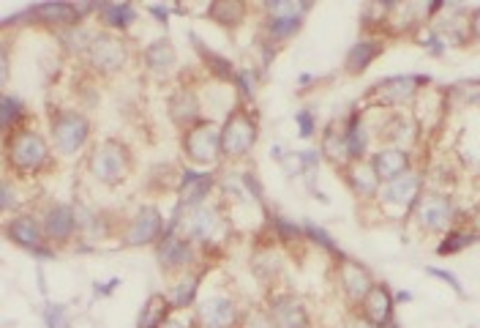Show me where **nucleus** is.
I'll return each mask as SVG.
<instances>
[{
    "label": "nucleus",
    "mask_w": 480,
    "mask_h": 328,
    "mask_svg": "<svg viewBox=\"0 0 480 328\" xmlns=\"http://www.w3.org/2000/svg\"><path fill=\"white\" fill-rule=\"evenodd\" d=\"M38 213H41V224H44L46 241L55 249L77 246V241H79V216H77V205L74 202L49 200Z\"/></svg>",
    "instance_id": "17"
},
{
    "label": "nucleus",
    "mask_w": 480,
    "mask_h": 328,
    "mask_svg": "<svg viewBox=\"0 0 480 328\" xmlns=\"http://www.w3.org/2000/svg\"><path fill=\"white\" fill-rule=\"evenodd\" d=\"M410 298H413V295H410L407 290H402V292H396V303H407Z\"/></svg>",
    "instance_id": "48"
},
{
    "label": "nucleus",
    "mask_w": 480,
    "mask_h": 328,
    "mask_svg": "<svg viewBox=\"0 0 480 328\" xmlns=\"http://www.w3.org/2000/svg\"><path fill=\"white\" fill-rule=\"evenodd\" d=\"M383 328H402V325H399V320H396V317H391Z\"/></svg>",
    "instance_id": "49"
},
{
    "label": "nucleus",
    "mask_w": 480,
    "mask_h": 328,
    "mask_svg": "<svg viewBox=\"0 0 480 328\" xmlns=\"http://www.w3.org/2000/svg\"><path fill=\"white\" fill-rule=\"evenodd\" d=\"M358 312H361L363 317H369L372 323L385 325L391 317H396V292L391 290L388 282H377V284L369 290V295L361 301Z\"/></svg>",
    "instance_id": "28"
},
{
    "label": "nucleus",
    "mask_w": 480,
    "mask_h": 328,
    "mask_svg": "<svg viewBox=\"0 0 480 328\" xmlns=\"http://www.w3.org/2000/svg\"><path fill=\"white\" fill-rule=\"evenodd\" d=\"M333 276H336V287L344 295V301L350 303V309H358L361 301L369 295V290L377 284L374 271L350 254H342L339 260H333Z\"/></svg>",
    "instance_id": "19"
},
{
    "label": "nucleus",
    "mask_w": 480,
    "mask_h": 328,
    "mask_svg": "<svg viewBox=\"0 0 480 328\" xmlns=\"http://www.w3.org/2000/svg\"><path fill=\"white\" fill-rule=\"evenodd\" d=\"M320 156L322 161H328L336 169H347L350 167V156L344 148V134H342V123H328L322 128V139H320Z\"/></svg>",
    "instance_id": "31"
},
{
    "label": "nucleus",
    "mask_w": 480,
    "mask_h": 328,
    "mask_svg": "<svg viewBox=\"0 0 480 328\" xmlns=\"http://www.w3.org/2000/svg\"><path fill=\"white\" fill-rule=\"evenodd\" d=\"M260 8H262V16H260L257 38L281 49L284 44H290L303 30L306 16L314 8V3H306V0H265Z\"/></svg>",
    "instance_id": "5"
},
{
    "label": "nucleus",
    "mask_w": 480,
    "mask_h": 328,
    "mask_svg": "<svg viewBox=\"0 0 480 328\" xmlns=\"http://www.w3.org/2000/svg\"><path fill=\"white\" fill-rule=\"evenodd\" d=\"M139 63H142V68H145L153 79H161V82H164V79H172L175 71H178V63H180L175 41H172L169 36L153 38V41L139 52Z\"/></svg>",
    "instance_id": "22"
},
{
    "label": "nucleus",
    "mask_w": 480,
    "mask_h": 328,
    "mask_svg": "<svg viewBox=\"0 0 480 328\" xmlns=\"http://www.w3.org/2000/svg\"><path fill=\"white\" fill-rule=\"evenodd\" d=\"M426 273L429 276H434V279H440V282H445L454 292H459V295H465V284L459 282V276H454L451 271H445V268H437V265H426Z\"/></svg>",
    "instance_id": "43"
},
{
    "label": "nucleus",
    "mask_w": 480,
    "mask_h": 328,
    "mask_svg": "<svg viewBox=\"0 0 480 328\" xmlns=\"http://www.w3.org/2000/svg\"><path fill=\"white\" fill-rule=\"evenodd\" d=\"M262 306H265L273 328H314L311 303L303 295H298L292 290H284V284L268 290V298H265Z\"/></svg>",
    "instance_id": "16"
},
{
    "label": "nucleus",
    "mask_w": 480,
    "mask_h": 328,
    "mask_svg": "<svg viewBox=\"0 0 480 328\" xmlns=\"http://www.w3.org/2000/svg\"><path fill=\"white\" fill-rule=\"evenodd\" d=\"M301 227H303V232H306V241H311L314 246H320L322 251H328L333 260H339L344 251H342V246L333 241V235L325 230V227H320V224H314L311 219H306V221H301Z\"/></svg>",
    "instance_id": "37"
},
{
    "label": "nucleus",
    "mask_w": 480,
    "mask_h": 328,
    "mask_svg": "<svg viewBox=\"0 0 480 328\" xmlns=\"http://www.w3.org/2000/svg\"><path fill=\"white\" fill-rule=\"evenodd\" d=\"M424 87H432L429 74H399L385 77L366 90V109H407Z\"/></svg>",
    "instance_id": "9"
},
{
    "label": "nucleus",
    "mask_w": 480,
    "mask_h": 328,
    "mask_svg": "<svg viewBox=\"0 0 480 328\" xmlns=\"http://www.w3.org/2000/svg\"><path fill=\"white\" fill-rule=\"evenodd\" d=\"M240 328H273V323H271L265 306H246Z\"/></svg>",
    "instance_id": "42"
},
{
    "label": "nucleus",
    "mask_w": 480,
    "mask_h": 328,
    "mask_svg": "<svg viewBox=\"0 0 480 328\" xmlns=\"http://www.w3.org/2000/svg\"><path fill=\"white\" fill-rule=\"evenodd\" d=\"M96 19H98L101 30L126 36L139 22V8L134 3H101Z\"/></svg>",
    "instance_id": "29"
},
{
    "label": "nucleus",
    "mask_w": 480,
    "mask_h": 328,
    "mask_svg": "<svg viewBox=\"0 0 480 328\" xmlns=\"http://www.w3.org/2000/svg\"><path fill=\"white\" fill-rule=\"evenodd\" d=\"M189 41H191V46H194V52H197V57H199V66L205 68L208 79L221 82V85H232V82H235L238 66H235L227 55L216 52V49H213L210 44H205L197 33H189Z\"/></svg>",
    "instance_id": "25"
},
{
    "label": "nucleus",
    "mask_w": 480,
    "mask_h": 328,
    "mask_svg": "<svg viewBox=\"0 0 480 328\" xmlns=\"http://www.w3.org/2000/svg\"><path fill=\"white\" fill-rule=\"evenodd\" d=\"M3 164L5 175H14L19 180L41 178L44 172H52L57 167V153L49 142V137L27 123L11 134H3Z\"/></svg>",
    "instance_id": "2"
},
{
    "label": "nucleus",
    "mask_w": 480,
    "mask_h": 328,
    "mask_svg": "<svg viewBox=\"0 0 480 328\" xmlns=\"http://www.w3.org/2000/svg\"><path fill=\"white\" fill-rule=\"evenodd\" d=\"M465 101H470V104H478L480 107V79H467V82H462V85H456L454 87Z\"/></svg>",
    "instance_id": "44"
},
{
    "label": "nucleus",
    "mask_w": 480,
    "mask_h": 328,
    "mask_svg": "<svg viewBox=\"0 0 480 328\" xmlns=\"http://www.w3.org/2000/svg\"><path fill=\"white\" fill-rule=\"evenodd\" d=\"M246 306L238 301V295L232 290H208L202 292L197 309H194V320L197 328H240Z\"/></svg>",
    "instance_id": "15"
},
{
    "label": "nucleus",
    "mask_w": 480,
    "mask_h": 328,
    "mask_svg": "<svg viewBox=\"0 0 480 328\" xmlns=\"http://www.w3.org/2000/svg\"><path fill=\"white\" fill-rule=\"evenodd\" d=\"M369 164L374 167L377 178L383 183L407 175L410 169H415L413 164V150L410 148H399V145H380L377 150H372Z\"/></svg>",
    "instance_id": "24"
},
{
    "label": "nucleus",
    "mask_w": 480,
    "mask_h": 328,
    "mask_svg": "<svg viewBox=\"0 0 480 328\" xmlns=\"http://www.w3.org/2000/svg\"><path fill=\"white\" fill-rule=\"evenodd\" d=\"M295 123H298V137L301 139H311L317 134V115L311 107H301L298 115H295Z\"/></svg>",
    "instance_id": "40"
},
{
    "label": "nucleus",
    "mask_w": 480,
    "mask_h": 328,
    "mask_svg": "<svg viewBox=\"0 0 480 328\" xmlns=\"http://www.w3.org/2000/svg\"><path fill=\"white\" fill-rule=\"evenodd\" d=\"M131 41L128 36H117V33H109V30H101L93 36L87 52H85V66L93 77H115L120 74L128 63H131Z\"/></svg>",
    "instance_id": "10"
},
{
    "label": "nucleus",
    "mask_w": 480,
    "mask_h": 328,
    "mask_svg": "<svg viewBox=\"0 0 480 328\" xmlns=\"http://www.w3.org/2000/svg\"><path fill=\"white\" fill-rule=\"evenodd\" d=\"M342 175H344V183L350 186V191L355 194L358 202L374 205V200H377V194L383 189V180L377 178V172L369 164V159L366 161H352L347 169H342Z\"/></svg>",
    "instance_id": "26"
},
{
    "label": "nucleus",
    "mask_w": 480,
    "mask_h": 328,
    "mask_svg": "<svg viewBox=\"0 0 480 328\" xmlns=\"http://www.w3.org/2000/svg\"><path fill=\"white\" fill-rule=\"evenodd\" d=\"M3 235L8 243H14L16 249L27 251L36 260H55L57 249L46 241L44 224H41V213L38 210H19L14 216H5L3 221Z\"/></svg>",
    "instance_id": "11"
},
{
    "label": "nucleus",
    "mask_w": 480,
    "mask_h": 328,
    "mask_svg": "<svg viewBox=\"0 0 480 328\" xmlns=\"http://www.w3.org/2000/svg\"><path fill=\"white\" fill-rule=\"evenodd\" d=\"M459 202L443 191V189H426L410 216V221L424 232V235H445L459 224Z\"/></svg>",
    "instance_id": "12"
},
{
    "label": "nucleus",
    "mask_w": 480,
    "mask_h": 328,
    "mask_svg": "<svg viewBox=\"0 0 480 328\" xmlns=\"http://www.w3.org/2000/svg\"><path fill=\"white\" fill-rule=\"evenodd\" d=\"M424 191H426V172L421 167H415L407 175L383 183V189L374 200V208L391 221H404L413 216Z\"/></svg>",
    "instance_id": "7"
},
{
    "label": "nucleus",
    "mask_w": 480,
    "mask_h": 328,
    "mask_svg": "<svg viewBox=\"0 0 480 328\" xmlns=\"http://www.w3.org/2000/svg\"><path fill=\"white\" fill-rule=\"evenodd\" d=\"M46 137L57 153V159H85V153L93 145V120L87 112L77 107H49L46 115Z\"/></svg>",
    "instance_id": "3"
},
{
    "label": "nucleus",
    "mask_w": 480,
    "mask_h": 328,
    "mask_svg": "<svg viewBox=\"0 0 480 328\" xmlns=\"http://www.w3.org/2000/svg\"><path fill=\"white\" fill-rule=\"evenodd\" d=\"M342 134H344V148L352 161H366L372 156V139H374V128L366 118V109H352L344 120H342Z\"/></svg>",
    "instance_id": "23"
},
{
    "label": "nucleus",
    "mask_w": 480,
    "mask_h": 328,
    "mask_svg": "<svg viewBox=\"0 0 480 328\" xmlns=\"http://www.w3.org/2000/svg\"><path fill=\"white\" fill-rule=\"evenodd\" d=\"M167 232H180L191 243H197L205 254V262H213L221 257L227 238L232 235V221L230 210L221 200L197 205V208H183L172 205V213L167 219Z\"/></svg>",
    "instance_id": "1"
},
{
    "label": "nucleus",
    "mask_w": 480,
    "mask_h": 328,
    "mask_svg": "<svg viewBox=\"0 0 480 328\" xmlns=\"http://www.w3.org/2000/svg\"><path fill=\"white\" fill-rule=\"evenodd\" d=\"M344 328H383V325L372 323V320L363 317L358 309H350V314H347V320H344Z\"/></svg>",
    "instance_id": "45"
},
{
    "label": "nucleus",
    "mask_w": 480,
    "mask_h": 328,
    "mask_svg": "<svg viewBox=\"0 0 480 328\" xmlns=\"http://www.w3.org/2000/svg\"><path fill=\"white\" fill-rule=\"evenodd\" d=\"M0 208L5 216H14L19 210H25V180L14 178V175H3L0 183Z\"/></svg>",
    "instance_id": "36"
},
{
    "label": "nucleus",
    "mask_w": 480,
    "mask_h": 328,
    "mask_svg": "<svg viewBox=\"0 0 480 328\" xmlns=\"http://www.w3.org/2000/svg\"><path fill=\"white\" fill-rule=\"evenodd\" d=\"M167 115H169V120L178 131H186L194 123L205 120V104H202L199 85L178 82L172 87V93L167 96Z\"/></svg>",
    "instance_id": "20"
},
{
    "label": "nucleus",
    "mask_w": 480,
    "mask_h": 328,
    "mask_svg": "<svg viewBox=\"0 0 480 328\" xmlns=\"http://www.w3.org/2000/svg\"><path fill=\"white\" fill-rule=\"evenodd\" d=\"M221 183V167L219 169H202V167H180V180L175 191V202L183 208H197L205 202H213Z\"/></svg>",
    "instance_id": "18"
},
{
    "label": "nucleus",
    "mask_w": 480,
    "mask_h": 328,
    "mask_svg": "<svg viewBox=\"0 0 480 328\" xmlns=\"http://www.w3.org/2000/svg\"><path fill=\"white\" fill-rule=\"evenodd\" d=\"M385 52V41L383 36H372V33H363L350 49H347V57H344V71L350 77H361L380 55Z\"/></svg>",
    "instance_id": "27"
},
{
    "label": "nucleus",
    "mask_w": 480,
    "mask_h": 328,
    "mask_svg": "<svg viewBox=\"0 0 480 328\" xmlns=\"http://www.w3.org/2000/svg\"><path fill=\"white\" fill-rule=\"evenodd\" d=\"M153 257H156V265L158 271L172 279V276H180L186 271H194L199 265H205V254L197 243H191L186 235L180 232H164V238L153 246ZM213 265V262H210Z\"/></svg>",
    "instance_id": "13"
},
{
    "label": "nucleus",
    "mask_w": 480,
    "mask_h": 328,
    "mask_svg": "<svg viewBox=\"0 0 480 328\" xmlns=\"http://www.w3.org/2000/svg\"><path fill=\"white\" fill-rule=\"evenodd\" d=\"M262 126H260V109L257 104L246 107H235L224 120H221V153H224V164H238L246 161L257 142H260Z\"/></svg>",
    "instance_id": "6"
},
{
    "label": "nucleus",
    "mask_w": 480,
    "mask_h": 328,
    "mask_svg": "<svg viewBox=\"0 0 480 328\" xmlns=\"http://www.w3.org/2000/svg\"><path fill=\"white\" fill-rule=\"evenodd\" d=\"M260 85H262V74H260V68H254V66H240L238 74H235V82H232V87H235V93H238V101L246 104V107L257 104V90H260Z\"/></svg>",
    "instance_id": "35"
},
{
    "label": "nucleus",
    "mask_w": 480,
    "mask_h": 328,
    "mask_svg": "<svg viewBox=\"0 0 480 328\" xmlns=\"http://www.w3.org/2000/svg\"><path fill=\"white\" fill-rule=\"evenodd\" d=\"M415 36H418V44H421L429 55L443 57V55L448 52V41L443 38V33H440V30H434V27H421Z\"/></svg>",
    "instance_id": "39"
},
{
    "label": "nucleus",
    "mask_w": 480,
    "mask_h": 328,
    "mask_svg": "<svg viewBox=\"0 0 480 328\" xmlns=\"http://www.w3.org/2000/svg\"><path fill=\"white\" fill-rule=\"evenodd\" d=\"M470 33H473V41H478L480 44V8H475V11L470 14Z\"/></svg>",
    "instance_id": "47"
},
{
    "label": "nucleus",
    "mask_w": 480,
    "mask_h": 328,
    "mask_svg": "<svg viewBox=\"0 0 480 328\" xmlns=\"http://www.w3.org/2000/svg\"><path fill=\"white\" fill-rule=\"evenodd\" d=\"M41 320H44V328H71L68 306H66V303H57V301H44Z\"/></svg>",
    "instance_id": "38"
},
{
    "label": "nucleus",
    "mask_w": 480,
    "mask_h": 328,
    "mask_svg": "<svg viewBox=\"0 0 480 328\" xmlns=\"http://www.w3.org/2000/svg\"><path fill=\"white\" fill-rule=\"evenodd\" d=\"M478 241H480V230H470V227L456 224L454 230H448V232L440 238V243H437V254H440V257H454V254L470 249V246L478 243Z\"/></svg>",
    "instance_id": "34"
},
{
    "label": "nucleus",
    "mask_w": 480,
    "mask_h": 328,
    "mask_svg": "<svg viewBox=\"0 0 480 328\" xmlns=\"http://www.w3.org/2000/svg\"><path fill=\"white\" fill-rule=\"evenodd\" d=\"M145 8H148L150 19H156V22L161 25V30H167V27H169L172 14H175V11H180V3H148Z\"/></svg>",
    "instance_id": "41"
},
{
    "label": "nucleus",
    "mask_w": 480,
    "mask_h": 328,
    "mask_svg": "<svg viewBox=\"0 0 480 328\" xmlns=\"http://www.w3.org/2000/svg\"><path fill=\"white\" fill-rule=\"evenodd\" d=\"M180 153L183 164L202 167V169H219L224 167L221 153V123L216 120H199L191 128L180 131Z\"/></svg>",
    "instance_id": "8"
},
{
    "label": "nucleus",
    "mask_w": 480,
    "mask_h": 328,
    "mask_svg": "<svg viewBox=\"0 0 480 328\" xmlns=\"http://www.w3.org/2000/svg\"><path fill=\"white\" fill-rule=\"evenodd\" d=\"M117 287H120V276H115L112 282H93V295L96 298H109Z\"/></svg>",
    "instance_id": "46"
},
{
    "label": "nucleus",
    "mask_w": 480,
    "mask_h": 328,
    "mask_svg": "<svg viewBox=\"0 0 480 328\" xmlns=\"http://www.w3.org/2000/svg\"><path fill=\"white\" fill-rule=\"evenodd\" d=\"M249 11H251V5L240 3V0H219V3L205 5V16L210 22H216L221 30H230V33L243 27V22L249 19Z\"/></svg>",
    "instance_id": "30"
},
{
    "label": "nucleus",
    "mask_w": 480,
    "mask_h": 328,
    "mask_svg": "<svg viewBox=\"0 0 480 328\" xmlns=\"http://www.w3.org/2000/svg\"><path fill=\"white\" fill-rule=\"evenodd\" d=\"M210 271H213V265L205 262V265H199V268H194V271H186V273H180V276H172V279L167 282L164 295L169 298V303H172L175 312H194V309H197V303H199V298H202L205 276H208Z\"/></svg>",
    "instance_id": "21"
},
{
    "label": "nucleus",
    "mask_w": 480,
    "mask_h": 328,
    "mask_svg": "<svg viewBox=\"0 0 480 328\" xmlns=\"http://www.w3.org/2000/svg\"><path fill=\"white\" fill-rule=\"evenodd\" d=\"M82 169H85V175L93 183H98L104 189H117L134 172V150L123 139H117V137L98 139L85 153Z\"/></svg>",
    "instance_id": "4"
},
{
    "label": "nucleus",
    "mask_w": 480,
    "mask_h": 328,
    "mask_svg": "<svg viewBox=\"0 0 480 328\" xmlns=\"http://www.w3.org/2000/svg\"><path fill=\"white\" fill-rule=\"evenodd\" d=\"M167 232V219L161 213V208L156 202H142L137 205V210L120 221V243L128 249H145V246H156Z\"/></svg>",
    "instance_id": "14"
},
{
    "label": "nucleus",
    "mask_w": 480,
    "mask_h": 328,
    "mask_svg": "<svg viewBox=\"0 0 480 328\" xmlns=\"http://www.w3.org/2000/svg\"><path fill=\"white\" fill-rule=\"evenodd\" d=\"M172 312L175 309H172L169 298L164 292H153V295H148V301L137 312V328H161Z\"/></svg>",
    "instance_id": "32"
},
{
    "label": "nucleus",
    "mask_w": 480,
    "mask_h": 328,
    "mask_svg": "<svg viewBox=\"0 0 480 328\" xmlns=\"http://www.w3.org/2000/svg\"><path fill=\"white\" fill-rule=\"evenodd\" d=\"M0 126H3V134H11V131L27 126V104H25V98L14 96L8 90L0 96Z\"/></svg>",
    "instance_id": "33"
}]
</instances>
